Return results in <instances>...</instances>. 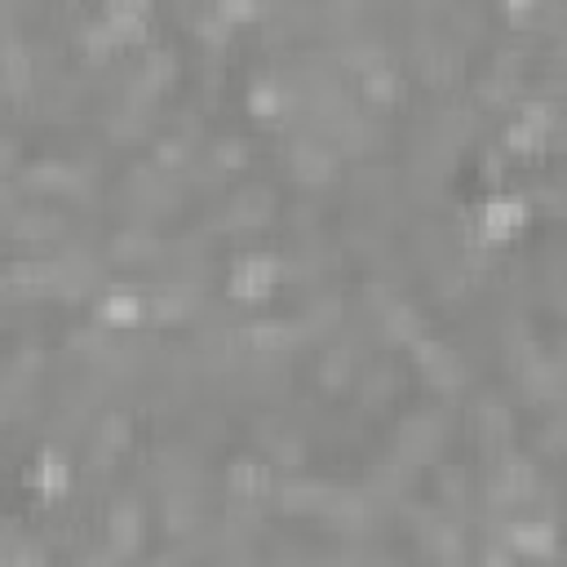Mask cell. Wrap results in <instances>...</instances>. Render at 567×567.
<instances>
[{
    "mask_svg": "<svg viewBox=\"0 0 567 567\" xmlns=\"http://www.w3.org/2000/svg\"><path fill=\"white\" fill-rule=\"evenodd\" d=\"M558 532H563L558 518L523 514V518H509V523L501 527V540H505V549H509L523 567H549V563L563 558V549H558Z\"/></svg>",
    "mask_w": 567,
    "mask_h": 567,
    "instance_id": "1",
    "label": "cell"
},
{
    "mask_svg": "<svg viewBox=\"0 0 567 567\" xmlns=\"http://www.w3.org/2000/svg\"><path fill=\"white\" fill-rule=\"evenodd\" d=\"M22 483L40 496V501H62V496H71V487H75V470H71V456L58 447V443H40L35 447V456L22 465Z\"/></svg>",
    "mask_w": 567,
    "mask_h": 567,
    "instance_id": "2",
    "label": "cell"
},
{
    "mask_svg": "<svg viewBox=\"0 0 567 567\" xmlns=\"http://www.w3.org/2000/svg\"><path fill=\"white\" fill-rule=\"evenodd\" d=\"M213 13L226 22V27H252L261 13H266V0H213Z\"/></svg>",
    "mask_w": 567,
    "mask_h": 567,
    "instance_id": "3",
    "label": "cell"
}]
</instances>
